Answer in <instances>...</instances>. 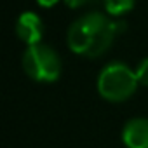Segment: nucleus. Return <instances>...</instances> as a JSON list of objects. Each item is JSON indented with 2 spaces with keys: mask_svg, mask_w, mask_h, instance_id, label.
<instances>
[{
  "mask_svg": "<svg viewBox=\"0 0 148 148\" xmlns=\"http://www.w3.org/2000/svg\"><path fill=\"white\" fill-rule=\"evenodd\" d=\"M125 28L124 21H113L103 12L91 11L70 25L68 45L75 54L98 58L108 51L115 37Z\"/></svg>",
  "mask_w": 148,
  "mask_h": 148,
  "instance_id": "obj_1",
  "label": "nucleus"
},
{
  "mask_svg": "<svg viewBox=\"0 0 148 148\" xmlns=\"http://www.w3.org/2000/svg\"><path fill=\"white\" fill-rule=\"evenodd\" d=\"M136 70L120 61H112L105 64L98 75V92L101 98L112 103H120L129 99L138 87Z\"/></svg>",
  "mask_w": 148,
  "mask_h": 148,
  "instance_id": "obj_2",
  "label": "nucleus"
},
{
  "mask_svg": "<svg viewBox=\"0 0 148 148\" xmlns=\"http://www.w3.org/2000/svg\"><path fill=\"white\" fill-rule=\"evenodd\" d=\"M23 70L37 82H54L61 75V58L47 44L28 45L23 52Z\"/></svg>",
  "mask_w": 148,
  "mask_h": 148,
  "instance_id": "obj_3",
  "label": "nucleus"
},
{
  "mask_svg": "<svg viewBox=\"0 0 148 148\" xmlns=\"http://www.w3.org/2000/svg\"><path fill=\"white\" fill-rule=\"evenodd\" d=\"M16 33L18 37L26 44V45H35L40 44L42 35H44V23L42 18L37 12L26 11L23 12L18 21H16Z\"/></svg>",
  "mask_w": 148,
  "mask_h": 148,
  "instance_id": "obj_4",
  "label": "nucleus"
},
{
  "mask_svg": "<svg viewBox=\"0 0 148 148\" xmlns=\"http://www.w3.org/2000/svg\"><path fill=\"white\" fill-rule=\"evenodd\" d=\"M122 141L127 148H148V119L136 117L125 122Z\"/></svg>",
  "mask_w": 148,
  "mask_h": 148,
  "instance_id": "obj_5",
  "label": "nucleus"
},
{
  "mask_svg": "<svg viewBox=\"0 0 148 148\" xmlns=\"http://www.w3.org/2000/svg\"><path fill=\"white\" fill-rule=\"evenodd\" d=\"M134 2L136 0H103L106 12L112 16H120V14L129 12L134 7Z\"/></svg>",
  "mask_w": 148,
  "mask_h": 148,
  "instance_id": "obj_6",
  "label": "nucleus"
},
{
  "mask_svg": "<svg viewBox=\"0 0 148 148\" xmlns=\"http://www.w3.org/2000/svg\"><path fill=\"white\" fill-rule=\"evenodd\" d=\"M136 77H138V82L145 87H148V58L141 59L138 68H136Z\"/></svg>",
  "mask_w": 148,
  "mask_h": 148,
  "instance_id": "obj_7",
  "label": "nucleus"
},
{
  "mask_svg": "<svg viewBox=\"0 0 148 148\" xmlns=\"http://www.w3.org/2000/svg\"><path fill=\"white\" fill-rule=\"evenodd\" d=\"M86 2H87V0H64V4H66V5H70V7H73V9L84 5Z\"/></svg>",
  "mask_w": 148,
  "mask_h": 148,
  "instance_id": "obj_8",
  "label": "nucleus"
},
{
  "mask_svg": "<svg viewBox=\"0 0 148 148\" xmlns=\"http://www.w3.org/2000/svg\"><path fill=\"white\" fill-rule=\"evenodd\" d=\"M59 0H37V4L42 5V7H52L54 4H58Z\"/></svg>",
  "mask_w": 148,
  "mask_h": 148,
  "instance_id": "obj_9",
  "label": "nucleus"
}]
</instances>
